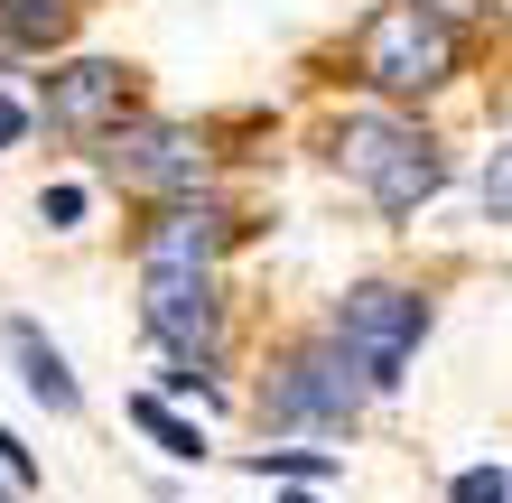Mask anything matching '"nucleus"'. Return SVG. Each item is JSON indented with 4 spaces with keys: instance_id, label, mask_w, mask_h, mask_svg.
Instances as JSON below:
<instances>
[{
    "instance_id": "1",
    "label": "nucleus",
    "mask_w": 512,
    "mask_h": 503,
    "mask_svg": "<svg viewBox=\"0 0 512 503\" xmlns=\"http://www.w3.org/2000/svg\"><path fill=\"white\" fill-rule=\"evenodd\" d=\"M364 410H373V382H364V364H354V354L326 336V327L289 336V345L261 364V392H252V420H261V429H317V438H345Z\"/></svg>"
},
{
    "instance_id": "2",
    "label": "nucleus",
    "mask_w": 512,
    "mask_h": 503,
    "mask_svg": "<svg viewBox=\"0 0 512 503\" xmlns=\"http://www.w3.org/2000/svg\"><path fill=\"white\" fill-rule=\"evenodd\" d=\"M457 75H466V38L438 28L419 0H382V10H364V28H354V84H364L373 103H391V112L429 103Z\"/></svg>"
},
{
    "instance_id": "3",
    "label": "nucleus",
    "mask_w": 512,
    "mask_h": 503,
    "mask_svg": "<svg viewBox=\"0 0 512 503\" xmlns=\"http://www.w3.org/2000/svg\"><path fill=\"white\" fill-rule=\"evenodd\" d=\"M94 177L122 187V196H140V205L196 196V187H215V131L177 122V112H131L122 131L94 140Z\"/></svg>"
},
{
    "instance_id": "4",
    "label": "nucleus",
    "mask_w": 512,
    "mask_h": 503,
    "mask_svg": "<svg viewBox=\"0 0 512 503\" xmlns=\"http://www.w3.org/2000/svg\"><path fill=\"white\" fill-rule=\"evenodd\" d=\"M317 327L336 336L354 364H364L373 401H382V392H401V364L429 345L438 299H429V289H410V280H354V289H336V308H326Z\"/></svg>"
},
{
    "instance_id": "5",
    "label": "nucleus",
    "mask_w": 512,
    "mask_h": 503,
    "mask_svg": "<svg viewBox=\"0 0 512 503\" xmlns=\"http://www.w3.org/2000/svg\"><path fill=\"white\" fill-rule=\"evenodd\" d=\"M140 336H149V354H168V364L224 373V336H233L224 271H159V280H140Z\"/></svg>"
},
{
    "instance_id": "6",
    "label": "nucleus",
    "mask_w": 512,
    "mask_h": 503,
    "mask_svg": "<svg viewBox=\"0 0 512 503\" xmlns=\"http://www.w3.org/2000/svg\"><path fill=\"white\" fill-rule=\"evenodd\" d=\"M243 205L215 196V187H196V196H168V205H149V215L131 224V261H140V280H159V271H224V252L243 243Z\"/></svg>"
},
{
    "instance_id": "7",
    "label": "nucleus",
    "mask_w": 512,
    "mask_h": 503,
    "mask_svg": "<svg viewBox=\"0 0 512 503\" xmlns=\"http://www.w3.org/2000/svg\"><path fill=\"white\" fill-rule=\"evenodd\" d=\"M28 103H38V122L56 140H84V150H94L103 131H122L140 112V66H122V56H66V66L38 75Z\"/></svg>"
},
{
    "instance_id": "8",
    "label": "nucleus",
    "mask_w": 512,
    "mask_h": 503,
    "mask_svg": "<svg viewBox=\"0 0 512 503\" xmlns=\"http://www.w3.org/2000/svg\"><path fill=\"white\" fill-rule=\"evenodd\" d=\"M419 122H410V112H391V103H354V112H326V168H336V177H354V187H373V177H382V159L391 150H401V140H410Z\"/></svg>"
},
{
    "instance_id": "9",
    "label": "nucleus",
    "mask_w": 512,
    "mask_h": 503,
    "mask_svg": "<svg viewBox=\"0 0 512 503\" xmlns=\"http://www.w3.org/2000/svg\"><path fill=\"white\" fill-rule=\"evenodd\" d=\"M438 187H447V140L438 131H410L401 150L382 159V177H373V215H391V224H410L419 205H438Z\"/></svg>"
},
{
    "instance_id": "10",
    "label": "nucleus",
    "mask_w": 512,
    "mask_h": 503,
    "mask_svg": "<svg viewBox=\"0 0 512 503\" xmlns=\"http://www.w3.org/2000/svg\"><path fill=\"white\" fill-rule=\"evenodd\" d=\"M10 364H19V382H28V401L47 410V420H75L84 410V382H75V364H66V345H56L38 317H10Z\"/></svg>"
},
{
    "instance_id": "11",
    "label": "nucleus",
    "mask_w": 512,
    "mask_h": 503,
    "mask_svg": "<svg viewBox=\"0 0 512 503\" xmlns=\"http://www.w3.org/2000/svg\"><path fill=\"white\" fill-rule=\"evenodd\" d=\"M131 420L159 438V457H177V466H205V457H215V448H205V429L168 410V392H131Z\"/></svg>"
},
{
    "instance_id": "12",
    "label": "nucleus",
    "mask_w": 512,
    "mask_h": 503,
    "mask_svg": "<svg viewBox=\"0 0 512 503\" xmlns=\"http://www.w3.org/2000/svg\"><path fill=\"white\" fill-rule=\"evenodd\" d=\"M336 466H345L336 448H252L243 476H261V485H270V476H280V485H317V476H336Z\"/></svg>"
},
{
    "instance_id": "13",
    "label": "nucleus",
    "mask_w": 512,
    "mask_h": 503,
    "mask_svg": "<svg viewBox=\"0 0 512 503\" xmlns=\"http://www.w3.org/2000/svg\"><path fill=\"white\" fill-rule=\"evenodd\" d=\"M38 215H47V233H75L84 215H94V187H84V177H56V187L38 196Z\"/></svg>"
},
{
    "instance_id": "14",
    "label": "nucleus",
    "mask_w": 512,
    "mask_h": 503,
    "mask_svg": "<svg viewBox=\"0 0 512 503\" xmlns=\"http://www.w3.org/2000/svg\"><path fill=\"white\" fill-rule=\"evenodd\" d=\"M475 205H485V224H512V140L485 159V177H475Z\"/></svg>"
},
{
    "instance_id": "15",
    "label": "nucleus",
    "mask_w": 512,
    "mask_h": 503,
    "mask_svg": "<svg viewBox=\"0 0 512 503\" xmlns=\"http://www.w3.org/2000/svg\"><path fill=\"white\" fill-rule=\"evenodd\" d=\"M447 503H512V476L503 466H466V476H447Z\"/></svg>"
},
{
    "instance_id": "16",
    "label": "nucleus",
    "mask_w": 512,
    "mask_h": 503,
    "mask_svg": "<svg viewBox=\"0 0 512 503\" xmlns=\"http://www.w3.org/2000/svg\"><path fill=\"white\" fill-rule=\"evenodd\" d=\"M438 28H475V19H503V0H419Z\"/></svg>"
},
{
    "instance_id": "17",
    "label": "nucleus",
    "mask_w": 512,
    "mask_h": 503,
    "mask_svg": "<svg viewBox=\"0 0 512 503\" xmlns=\"http://www.w3.org/2000/svg\"><path fill=\"white\" fill-rule=\"evenodd\" d=\"M0 476H10L19 494H38V457L19 448V429H0Z\"/></svg>"
},
{
    "instance_id": "18",
    "label": "nucleus",
    "mask_w": 512,
    "mask_h": 503,
    "mask_svg": "<svg viewBox=\"0 0 512 503\" xmlns=\"http://www.w3.org/2000/svg\"><path fill=\"white\" fill-rule=\"evenodd\" d=\"M28 131H38V103H19V94H0V150H19Z\"/></svg>"
},
{
    "instance_id": "19",
    "label": "nucleus",
    "mask_w": 512,
    "mask_h": 503,
    "mask_svg": "<svg viewBox=\"0 0 512 503\" xmlns=\"http://www.w3.org/2000/svg\"><path fill=\"white\" fill-rule=\"evenodd\" d=\"M0 503H28V494H19V485H10V476H0Z\"/></svg>"
},
{
    "instance_id": "20",
    "label": "nucleus",
    "mask_w": 512,
    "mask_h": 503,
    "mask_svg": "<svg viewBox=\"0 0 512 503\" xmlns=\"http://www.w3.org/2000/svg\"><path fill=\"white\" fill-rule=\"evenodd\" d=\"M280 503H317V494H298V485H289V494H280Z\"/></svg>"
},
{
    "instance_id": "21",
    "label": "nucleus",
    "mask_w": 512,
    "mask_h": 503,
    "mask_svg": "<svg viewBox=\"0 0 512 503\" xmlns=\"http://www.w3.org/2000/svg\"><path fill=\"white\" fill-rule=\"evenodd\" d=\"M503 28H512V0H503Z\"/></svg>"
}]
</instances>
